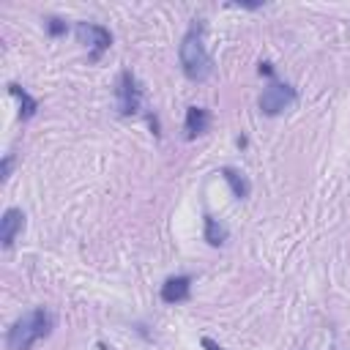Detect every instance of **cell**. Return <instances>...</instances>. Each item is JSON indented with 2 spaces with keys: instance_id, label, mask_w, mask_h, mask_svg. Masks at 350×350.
<instances>
[{
  "instance_id": "13",
  "label": "cell",
  "mask_w": 350,
  "mask_h": 350,
  "mask_svg": "<svg viewBox=\"0 0 350 350\" xmlns=\"http://www.w3.org/2000/svg\"><path fill=\"white\" fill-rule=\"evenodd\" d=\"M49 33H52V36L66 33V25H60V19H52V22H49Z\"/></svg>"
},
{
  "instance_id": "15",
  "label": "cell",
  "mask_w": 350,
  "mask_h": 350,
  "mask_svg": "<svg viewBox=\"0 0 350 350\" xmlns=\"http://www.w3.org/2000/svg\"><path fill=\"white\" fill-rule=\"evenodd\" d=\"M260 74H271V63H262L260 66Z\"/></svg>"
},
{
  "instance_id": "7",
  "label": "cell",
  "mask_w": 350,
  "mask_h": 350,
  "mask_svg": "<svg viewBox=\"0 0 350 350\" xmlns=\"http://www.w3.org/2000/svg\"><path fill=\"white\" fill-rule=\"evenodd\" d=\"M191 293V276L180 273V276H170L164 284H161V301L164 304H180L186 301Z\"/></svg>"
},
{
  "instance_id": "8",
  "label": "cell",
  "mask_w": 350,
  "mask_h": 350,
  "mask_svg": "<svg viewBox=\"0 0 350 350\" xmlns=\"http://www.w3.org/2000/svg\"><path fill=\"white\" fill-rule=\"evenodd\" d=\"M208 123H211L208 109H202V107H189V109H186V137H189V139L205 134V131H208Z\"/></svg>"
},
{
  "instance_id": "9",
  "label": "cell",
  "mask_w": 350,
  "mask_h": 350,
  "mask_svg": "<svg viewBox=\"0 0 350 350\" xmlns=\"http://www.w3.org/2000/svg\"><path fill=\"white\" fill-rule=\"evenodd\" d=\"M221 178L230 183V189H232V194H235L238 200H246V197H249L252 186H249V180H246L243 172H238V170H232V167H224V170H221Z\"/></svg>"
},
{
  "instance_id": "4",
  "label": "cell",
  "mask_w": 350,
  "mask_h": 350,
  "mask_svg": "<svg viewBox=\"0 0 350 350\" xmlns=\"http://www.w3.org/2000/svg\"><path fill=\"white\" fill-rule=\"evenodd\" d=\"M295 101V88L287 82H271L262 93H260V109L265 115H279L284 112L290 104Z\"/></svg>"
},
{
  "instance_id": "2",
  "label": "cell",
  "mask_w": 350,
  "mask_h": 350,
  "mask_svg": "<svg viewBox=\"0 0 350 350\" xmlns=\"http://www.w3.org/2000/svg\"><path fill=\"white\" fill-rule=\"evenodd\" d=\"M178 57H180V68L189 79L194 82H202L211 77L213 71V63H211V55L205 49V41H202V25H191L180 41V49H178Z\"/></svg>"
},
{
  "instance_id": "5",
  "label": "cell",
  "mask_w": 350,
  "mask_h": 350,
  "mask_svg": "<svg viewBox=\"0 0 350 350\" xmlns=\"http://www.w3.org/2000/svg\"><path fill=\"white\" fill-rule=\"evenodd\" d=\"M139 101H142V88H139L137 77L129 68L120 71V77H118V112L134 115L139 109Z\"/></svg>"
},
{
  "instance_id": "12",
  "label": "cell",
  "mask_w": 350,
  "mask_h": 350,
  "mask_svg": "<svg viewBox=\"0 0 350 350\" xmlns=\"http://www.w3.org/2000/svg\"><path fill=\"white\" fill-rule=\"evenodd\" d=\"M11 164H14V156H11V153H8V156H5V159H3V170H0V175H3V180H5V178H8V175H11Z\"/></svg>"
},
{
  "instance_id": "10",
  "label": "cell",
  "mask_w": 350,
  "mask_h": 350,
  "mask_svg": "<svg viewBox=\"0 0 350 350\" xmlns=\"http://www.w3.org/2000/svg\"><path fill=\"white\" fill-rule=\"evenodd\" d=\"M8 88H11V96H14V98L19 101V107H22V109H19L22 120L33 118V115H36V109H38V101H36V98H33V96H30L27 90H22L19 85H8Z\"/></svg>"
},
{
  "instance_id": "1",
  "label": "cell",
  "mask_w": 350,
  "mask_h": 350,
  "mask_svg": "<svg viewBox=\"0 0 350 350\" xmlns=\"http://www.w3.org/2000/svg\"><path fill=\"white\" fill-rule=\"evenodd\" d=\"M52 314L44 309V306H36L30 312H25L11 328H8V336H5V345L8 350H30L36 342L46 339L49 331H52Z\"/></svg>"
},
{
  "instance_id": "3",
  "label": "cell",
  "mask_w": 350,
  "mask_h": 350,
  "mask_svg": "<svg viewBox=\"0 0 350 350\" xmlns=\"http://www.w3.org/2000/svg\"><path fill=\"white\" fill-rule=\"evenodd\" d=\"M77 38L90 49V60H98L109 46H112V33L104 25L96 22H79L77 25Z\"/></svg>"
},
{
  "instance_id": "11",
  "label": "cell",
  "mask_w": 350,
  "mask_h": 350,
  "mask_svg": "<svg viewBox=\"0 0 350 350\" xmlns=\"http://www.w3.org/2000/svg\"><path fill=\"white\" fill-rule=\"evenodd\" d=\"M205 241L211 246H219V243L227 241V227L221 221H216L213 216H205Z\"/></svg>"
},
{
  "instance_id": "14",
  "label": "cell",
  "mask_w": 350,
  "mask_h": 350,
  "mask_svg": "<svg viewBox=\"0 0 350 350\" xmlns=\"http://www.w3.org/2000/svg\"><path fill=\"white\" fill-rule=\"evenodd\" d=\"M202 347H205V350H221V347H219V345H216L211 336H202Z\"/></svg>"
},
{
  "instance_id": "6",
  "label": "cell",
  "mask_w": 350,
  "mask_h": 350,
  "mask_svg": "<svg viewBox=\"0 0 350 350\" xmlns=\"http://www.w3.org/2000/svg\"><path fill=\"white\" fill-rule=\"evenodd\" d=\"M22 230H25V213L19 208H5L3 216H0V243H3V249H11Z\"/></svg>"
}]
</instances>
